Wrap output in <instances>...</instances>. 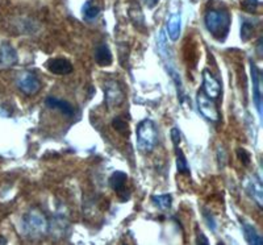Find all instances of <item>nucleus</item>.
I'll use <instances>...</instances> for the list:
<instances>
[{"instance_id":"nucleus-23","label":"nucleus","mask_w":263,"mask_h":245,"mask_svg":"<svg viewBox=\"0 0 263 245\" xmlns=\"http://www.w3.org/2000/svg\"><path fill=\"white\" fill-rule=\"evenodd\" d=\"M171 140H173V143H174V147L179 145V143H180V131H179V128H177V127H174V128L171 129Z\"/></svg>"},{"instance_id":"nucleus-1","label":"nucleus","mask_w":263,"mask_h":245,"mask_svg":"<svg viewBox=\"0 0 263 245\" xmlns=\"http://www.w3.org/2000/svg\"><path fill=\"white\" fill-rule=\"evenodd\" d=\"M205 27L218 41H224L230 28L229 12L224 8L210 9L205 13Z\"/></svg>"},{"instance_id":"nucleus-15","label":"nucleus","mask_w":263,"mask_h":245,"mask_svg":"<svg viewBox=\"0 0 263 245\" xmlns=\"http://www.w3.org/2000/svg\"><path fill=\"white\" fill-rule=\"evenodd\" d=\"M180 25H182V20H180L179 13H174L170 16L167 21V33L173 41H177L180 36Z\"/></svg>"},{"instance_id":"nucleus-13","label":"nucleus","mask_w":263,"mask_h":245,"mask_svg":"<svg viewBox=\"0 0 263 245\" xmlns=\"http://www.w3.org/2000/svg\"><path fill=\"white\" fill-rule=\"evenodd\" d=\"M95 61L98 65L103 66V67L111 65L114 58H112L111 49L108 48L107 44H102L95 49Z\"/></svg>"},{"instance_id":"nucleus-4","label":"nucleus","mask_w":263,"mask_h":245,"mask_svg":"<svg viewBox=\"0 0 263 245\" xmlns=\"http://www.w3.org/2000/svg\"><path fill=\"white\" fill-rule=\"evenodd\" d=\"M197 99V107H199V111L200 114L203 115L204 117H206L211 121H220L221 116H220V112L217 110V106L213 102L210 96H206L203 91H199L196 95Z\"/></svg>"},{"instance_id":"nucleus-3","label":"nucleus","mask_w":263,"mask_h":245,"mask_svg":"<svg viewBox=\"0 0 263 245\" xmlns=\"http://www.w3.org/2000/svg\"><path fill=\"white\" fill-rule=\"evenodd\" d=\"M18 90L23 94L28 96H33L36 94L40 93L41 90V82H40L39 78L30 72H23L20 75H18L17 81Z\"/></svg>"},{"instance_id":"nucleus-20","label":"nucleus","mask_w":263,"mask_h":245,"mask_svg":"<svg viewBox=\"0 0 263 245\" xmlns=\"http://www.w3.org/2000/svg\"><path fill=\"white\" fill-rule=\"evenodd\" d=\"M112 127H114L117 132H120V133L128 135V131H129L128 122H126L123 117H115V119L112 120Z\"/></svg>"},{"instance_id":"nucleus-18","label":"nucleus","mask_w":263,"mask_h":245,"mask_svg":"<svg viewBox=\"0 0 263 245\" xmlns=\"http://www.w3.org/2000/svg\"><path fill=\"white\" fill-rule=\"evenodd\" d=\"M82 13H83L86 20H93V19L100 13V7L96 6V4L93 3V0H87L86 3L83 4Z\"/></svg>"},{"instance_id":"nucleus-14","label":"nucleus","mask_w":263,"mask_h":245,"mask_svg":"<svg viewBox=\"0 0 263 245\" xmlns=\"http://www.w3.org/2000/svg\"><path fill=\"white\" fill-rule=\"evenodd\" d=\"M126 181H128V176H126L124 171H115L111 177H109V186L112 187V190H115L116 192L121 194L125 190Z\"/></svg>"},{"instance_id":"nucleus-25","label":"nucleus","mask_w":263,"mask_h":245,"mask_svg":"<svg viewBox=\"0 0 263 245\" xmlns=\"http://www.w3.org/2000/svg\"><path fill=\"white\" fill-rule=\"evenodd\" d=\"M158 3H159V0H145V4H146L149 8H154Z\"/></svg>"},{"instance_id":"nucleus-8","label":"nucleus","mask_w":263,"mask_h":245,"mask_svg":"<svg viewBox=\"0 0 263 245\" xmlns=\"http://www.w3.org/2000/svg\"><path fill=\"white\" fill-rule=\"evenodd\" d=\"M251 79H253V96H254V103L257 107L258 115L262 119V90H260V73L257 69L255 63L251 61Z\"/></svg>"},{"instance_id":"nucleus-17","label":"nucleus","mask_w":263,"mask_h":245,"mask_svg":"<svg viewBox=\"0 0 263 245\" xmlns=\"http://www.w3.org/2000/svg\"><path fill=\"white\" fill-rule=\"evenodd\" d=\"M175 154H177V169L180 174H185V176H190L191 174V170H190L189 162H187V159L185 155L183 154L182 149L179 147H175Z\"/></svg>"},{"instance_id":"nucleus-22","label":"nucleus","mask_w":263,"mask_h":245,"mask_svg":"<svg viewBox=\"0 0 263 245\" xmlns=\"http://www.w3.org/2000/svg\"><path fill=\"white\" fill-rule=\"evenodd\" d=\"M237 155H238L239 161L242 162L245 166H248V165L250 164V153H249L246 149H243V148L237 149Z\"/></svg>"},{"instance_id":"nucleus-16","label":"nucleus","mask_w":263,"mask_h":245,"mask_svg":"<svg viewBox=\"0 0 263 245\" xmlns=\"http://www.w3.org/2000/svg\"><path fill=\"white\" fill-rule=\"evenodd\" d=\"M242 230H243V235L246 237V241L249 244H254V245H262L263 244V239L260 237L259 233L255 231V228L253 225L248 224L243 221L242 223Z\"/></svg>"},{"instance_id":"nucleus-27","label":"nucleus","mask_w":263,"mask_h":245,"mask_svg":"<svg viewBox=\"0 0 263 245\" xmlns=\"http://www.w3.org/2000/svg\"><path fill=\"white\" fill-rule=\"evenodd\" d=\"M0 244H7V240L0 236Z\"/></svg>"},{"instance_id":"nucleus-7","label":"nucleus","mask_w":263,"mask_h":245,"mask_svg":"<svg viewBox=\"0 0 263 245\" xmlns=\"http://www.w3.org/2000/svg\"><path fill=\"white\" fill-rule=\"evenodd\" d=\"M203 93L211 99H216L221 93V84L208 69L203 70Z\"/></svg>"},{"instance_id":"nucleus-2","label":"nucleus","mask_w":263,"mask_h":245,"mask_svg":"<svg viewBox=\"0 0 263 245\" xmlns=\"http://www.w3.org/2000/svg\"><path fill=\"white\" fill-rule=\"evenodd\" d=\"M136 136H137L138 148L144 153L152 152L158 143L156 124L150 119L142 120L138 124L136 129Z\"/></svg>"},{"instance_id":"nucleus-21","label":"nucleus","mask_w":263,"mask_h":245,"mask_svg":"<svg viewBox=\"0 0 263 245\" xmlns=\"http://www.w3.org/2000/svg\"><path fill=\"white\" fill-rule=\"evenodd\" d=\"M253 32H254V25L248 23V21H243L242 25H241V40L245 42L249 41Z\"/></svg>"},{"instance_id":"nucleus-26","label":"nucleus","mask_w":263,"mask_h":245,"mask_svg":"<svg viewBox=\"0 0 263 245\" xmlns=\"http://www.w3.org/2000/svg\"><path fill=\"white\" fill-rule=\"evenodd\" d=\"M257 51H258V56H259V57H262V39L258 40Z\"/></svg>"},{"instance_id":"nucleus-10","label":"nucleus","mask_w":263,"mask_h":245,"mask_svg":"<svg viewBox=\"0 0 263 245\" xmlns=\"http://www.w3.org/2000/svg\"><path fill=\"white\" fill-rule=\"evenodd\" d=\"M16 63H17V53H16L15 48H12L11 44L4 42L0 48V67L8 69Z\"/></svg>"},{"instance_id":"nucleus-19","label":"nucleus","mask_w":263,"mask_h":245,"mask_svg":"<svg viewBox=\"0 0 263 245\" xmlns=\"http://www.w3.org/2000/svg\"><path fill=\"white\" fill-rule=\"evenodd\" d=\"M153 203L156 204L158 208L161 209H168L173 204V197L170 194H162V195H154L152 198Z\"/></svg>"},{"instance_id":"nucleus-24","label":"nucleus","mask_w":263,"mask_h":245,"mask_svg":"<svg viewBox=\"0 0 263 245\" xmlns=\"http://www.w3.org/2000/svg\"><path fill=\"white\" fill-rule=\"evenodd\" d=\"M197 244H210V241L205 239L204 233L201 231H197Z\"/></svg>"},{"instance_id":"nucleus-12","label":"nucleus","mask_w":263,"mask_h":245,"mask_svg":"<svg viewBox=\"0 0 263 245\" xmlns=\"http://www.w3.org/2000/svg\"><path fill=\"white\" fill-rule=\"evenodd\" d=\"M45 104L48 106L49 108H53V110H60L63 115H66V116H72V115H74V107H72L69 102L62 100V99L48 96V98L45 99Z\"/></svg>"},{"instance_id":"nucleus-9","label":"nucleus","mask_w":263,"mask_h":245,"mask_svg":"<svg viewBox=\"0 0 263 245\" xmlns=\"http://www.w3.org/2000/svg\"><path fill=\"white\" fill-rule=\"evenodd\" d=\"M46 69L53 74L57 75H67L72 72V63L66 58H50L46 62Z\"/></svg>"},{"instance_id":"nucleus-6","label":"nucleus","mask_w":263,"mask_h":245,"mask_svg":"<svg viewBox=\"0 0 263 245\" xmlns=\"http://www.w3.org/2000/svg\"><path fill=\"white\" fill-rule=\"evenodd\" d=\"M24 230L29 235H41L46 230L45 218L37 211H32L24 218Z\"/></svg>"},{"instance_id":"nucleus-5","label":"nucleus","mask_w":263,"mask_h":245,"mask_svg":"<svg viewBox=\"0 0 263 245\" xmlns=\"http://www.w3.org/2000/svg\"><path fill=\"white\" fill-rule=\"evenodd\" d=\"M105 102L108 107H117L125 100V94L117 81H108L104 86Z\"/></svg>"},{"instance_id":"nucleus-11","label":"nucleus","mask_w":263,"mask_h":245,"mask_svg":"<svg viewBox=\"0 0 263 245\" xmlns=\"http://www.w3.org/2000/svg\"><path fill=\"white\" fill-rule=\"evenodd\" d=\"M245 187H246V190H248L249 194L254 198V200L258 203V206L262 207L263 191H262V183H260L259 178H258L257 176L249 177L248 180H246Z\"/></svg>"}]
</instances>
